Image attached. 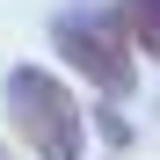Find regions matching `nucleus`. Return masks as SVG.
I'll return each mask as SVG.
<instances>
[{"mask_svg":"<svg viewBox=\"0 0 160 160\" xmlns=\"http://www.w3.org/2000/svg\"><path fill=\"white\" fill-rule=\"evenodd\" d=\"M117 22H124L131 51L160 66V0H117Z\"/></svg>","mask_w":160,"mask_h":160,"instance_id":"7ed1b4c3","label":"nucleus"},{"mask_svg":"<svg viewBox=\"0 0 160 160\" xmlns=\"http://www.w3.org/2000/svg\"><path fill=\"white\" fill-rule=\"evenodd\" d=\"M51 44H58V58L88 80V88H102V95H131V80H138L131 58H138V51H131L117 8H66L58 22H51Z\"/></svg>","mask_w":160,"mask_h":160,"instance_id":"f03ea898","label":"nucleus"},{"mask_svg":"<svg viewBox=\"0 0 160 160\" xmlns=\"http://www.w3.org/2000/svg\"><path fill=\"white\" fill-rule=\"evenodd\" d=\"M8 124H15V138L29 146L37 160H80L88 153V124H80V102L58 73H44V66H15L8 73Z\"/></svg>","mask_w":160,"mask_h":160,"instance_id":"f257e3e1","label":"nucleus"},{"mask_svg":"<svg viewBox=\"0 0 160 160\" xmlns=\"http://www.w3.org/2000/svg\"><path fill=\"white\" fill-rule=\"evenodd\" d=\"M0 160H8V146H0Z\"/></svg>","mask_w":160,"mask_h":160,"instance_id":"20e7f679","label":"nucleus"}]
</instances>
